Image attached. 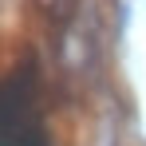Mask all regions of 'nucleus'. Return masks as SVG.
Returning a JSON list of instances; mask_svg holds the SVG:
<instances>
[{"label": "nucleus", "instance_id": "nucleus-1", "mask_svg": "<svg viewBox=\"0 0 146 146\" xmlns=\"http://www.w3.org/2000/svg\"><path fill=\"white\" fill-rule=\"evenodd\" d=\"M0 146H51L36 115V63H24L0 83Z\"/></svg>", "mask_w": 146, "mask_h": 146}]
</instances>
